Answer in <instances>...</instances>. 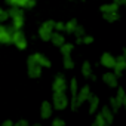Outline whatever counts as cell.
<instances>
[{"label": "cell", "mask_w": 126, "mask_h": 126, "mask_svg": "<svg viewBox=\"0 0 126 126\" xmlns=\"http://www.w3.org/2000/svg\"><path fill=\"white\" fill-rule=\"evenodd\" d=\"M91 88H89V85H85V86H82L79 91H77V94H76V98H74V102L73 104H70V107H71V110L73 111H76L79 107H82L86 101H88V98L91 96Z\"/></svg>", "instance_id": "1"}, {"label": "cell", "mask_w": 126, "mask_h": 126, "mask_svg": "<svg viewBox=\"0 0 126 126\" xmlns=\"http://www.w3.org/2000/svg\"><path fill=\"white\" fill-rule=\"evenodd\" d=\"M52 107L58 111H62V110H65L70 104V99L67 96L65 92H53L52 94Z\"/></svg>", "instance_id": "2"}, {"label": "cell", "mask_w": 126, "mask_h": 126, "mask_svg": "<svg viewBox=\"0 0 126 126\" xmlns=\"http://www.w3.org/2000/svg\"><path fill=\"white\" fill-rule=\"evenodd\" d=\"M53 31H55V21L53 19H47L39 27V37L43 42H49V39H50Z\"/></svg>", "instance_id": "3"}, {"label": "cell", "mask_w": 126, "mask_h": 126, "mask_svg": "<svg viewBox=\"0 0 126 126\" xmlns=\"http://www.w3.org/2000/svg\"><path fill=\"white\" fill-rule=\"evenodd\" d=\"M11 43L15 45V47H18L19 50H25L28 43H27V37L25 34L22 33V30H14L12 33V39H11Z\"/></svg>", "instance_id": "4"}, {"label": "cell", "mask_w": 126, "mask_h": 126, "mask_svg": "<svg viewBox=\"0 0 126 126\" xmlns=\"http://www.w3.org/2000/svg\"><path fill=\"white\" fill-rule=\"evenodd\" d=\"M42 67L37 64V62L34 61V58L30 55L28 58H27V74H28V77H31V79H39L40 76H42Z\"/></svg>", "instance_id": "5"}, {"label": "cell", "mask_w": 126, "mask_h": 126, "mask_svg": "<svg viewBox=\"0 0 126 126\" xmlns=\"http://www.w3.org/2000/svg\"><path fill=\"white\" fill-rule=\"evenodd\" d=\"M12 33L14 28L9 25H3V22H0V45H11V39H12Z\"/></svg>", "instance_id": "6"}, {"label": "cell", "mask_w": 126, "mask_h": 126, "mask_svg": "<svg viewBox=\"0 0 126 126\" xmlns=\"http://www.w3.org/2000/svg\"><path fill=\"white\" fill-rule=\"evenodd\" d=\"M52 91H53V92H65V91H67V79L64 77V74H58V76L53 79Z\"/></svg>", "instance_id": "7"}, {"label": "cell", "mask_w": 126, "mask_h": 126, "mask_svg": "<svg viewBox=\"0 0 126 126\" xmlns=\"http://www.w3.org/2000/svg\"><path fill=\"white\" fill-rule=\"evenodd\" d=\"M113 70H114V74H116L117 77H120V76L123 74V71L126 70V56H125V55H119V56H116Z\"/></svg>", "instance_id": "8"}, {"label": "cell", "mask_w": 126, "mask_h": 126, "mask_svg": "<svg viewBox=\"0 0 126 126\" xmlns=\"http://www.w3.org/2000/svg\"><path fill=\"white\" fill-rule=\"evenodd\" d=\"M9 6H18L22 9H33L36 6V0H5Z\"/></svg>", "instance_id": "9"}, {"label": "cell", "mask_w": 126, "mask_h": 126, "mask_svg": "<svg viewBox=\"0 0 126 126\" xmlns=\"http://www.w3.org/2000/svg\"><path fill=\"white\" fill-rule=\"evenodd\" d=\"M102 82L108 86V88H117L119 86V77L114 74V71H107L102 74Z\"/></svg>", "instance_id": "10"}, {"label": "cell", "mask_w": 126, "mask_h": 126, "mask_svg": "<svg viewBox=\"0 0 126 126\" xmlns=\"http://www.w3.org/2000/svg\"><path fill=\"white\" fill-rule=\"evenodd\" d=\"M31 56L34 58V61L37 62L42 68H50L52 62H50V59H49L46 55H43V53H40V52H36V53H33Z\"/></svg>", "instance_id": "11"}, {"label": "cell", "mask_w": 126, "mask_h": 126, "mask_svg": "<svg viewBox=\"0 0 126 126\" xmlns=\"http://www.w3.org/2000/svg\"><path fill=\"white\" fill-rule=\"evenodd\" d=\"M52 114H53V107H52V104H50L49 101H43L42 105H40V117H42L43 120H46V119H50Z\"/></svg>", "instance_id": "12"}, {"label": "cell", "mask_w": 126, "mask_h": 126, "mask_svg": "<svg viewBox=\"0 0 126 126\" xmlns=\"http://www.w3.org/2000/svg\"><path fill=\"white\" fill-rule=\"evenodd\" d=\"M114 59H116L114 55H111L110 52H104L101 55V64H102V67H105L108 70H113V67H114Z\"/></svg>", "instance_id": "13"}, {"label": "cell", "mask_w": 126, "mask_h": 126, "mask_svg": "<svg viewBox=\"0 0 126 126\" xmlns=\"http://www.w3.org/2000/svg\"><path fill=\"white\" fill-rule=\"evenodd\" d=\"M101 116L104 117V120H105V123H107V126L108 125H111L113 122H114V113L111 111V108L108 107V105H104L102 108H101Z\"/></svg>", "instance_id": "14"}, {"label": "cell", "mask_w": 126, "mask_h": 126, "mask_svg": "<svg viewBox=\"0 0 126 126\" xmlns=\"http://www.w3.org/2000/svg\"><path fill=\"white\" fill-rule=\"evenodd\" d=\"M49 42H52V45L53 46H61L62 43L65 42V37H64V34H62V31H53L52 33V36H50V39H49Z\"/></svg>", "instance_id": "15"}, {"label": "cell", "mask_w": 126, "mask_h": 126, "mask_svg": "<svg viewBox=\"0 0 126 126\" xmlns=\"http://www.w3.org/2000/svg\"><path fill=\"white\" fill-rule=\"evenodd\" d=\"M86 102H89V114H95L96 110H98V107H99V98L96 95L91 94V96L88 98Z\"/></svg>", "instance_id": "16"}, {"label": "cell", "mask_w": 126, "mask_h": 126, "mask_svg": "<svg viewBox=\"0 0 126 126\" xmlns=\"http://www.w3.org/2000/svg\"><path fill=\"white\" fill-rule=\"evenodd\" d=\"M82 76L86 77V79L95 80V76H94V73H92V65H91L89 61H85L83 64H82Z\"/></svg>", "instance_id": "17"}, {"label": "cell", "mask_w": 126, "mask_h": 126, "mask_svg": "<svg viewBox=\"0 0 126 126\" xmlns=\"http://www.w3.org/2000/svg\"><path fill=\"white\" fill-rule=\"evenodd\" d=\"M8 15H9V19L11 18H16V16H24V9L18 8V6H11L8 9Z\"/></svg>", "instance_id": "18"}, {"label": "cell", "mask_w": 126, "mask_h": 126, "mask_svg": "<svg viewBox=\"0 0 126 126\" xmlns=\"http://www.w3.org/2000/svg\"><path fill=\"white\" fill-rule=\"evenodd\" d=\"M102 16H104V19H105L107 22H116V21L120 19L119 11H114V12H104Z\"/></svg>", "instance_id": "19"}, {"label": "cell", "mask_w": 126, "mask_h": 126, "mask_svg": "<svg viewBox=\"0 0 126 126\" xmlns=\"http://www.w3.org/2000/svg\"><path fill=\"white\" fill-rule=\"evenodd\" d=\"M119 5L117 3H114V2H111V3H104V5H101V8H99V11L104 14V12H114V11H119Z\"/></svg>", "instance_id": "20"}, {"label": "cell", "mask_w": 126, "mask_h": 126, "mask_svg": "<svg viewBox=\"0 0 126 126\" xmlns=\"http://www.w3.org/2000/svg\"><path fill=\"white\" fill-rule=\"evenodd\" d=\"M11 21H12L11 27H12L14 30H22V27H24V24H25V21H24V16H16V18H11Z\"/></svg>", "instance_id": "21"}, {"label": "cell", "mask_w": 126, "mask_h": 126, "mask_svg": "<svg viewBox=\"0 0 126 126\" xmlns=\"http://www.w3.org/2000/svg\"><path fill=\"white\" fill-rule=\"evenodd\" d=\"M77 19H70L68 22H64V33H67V34H73V31H74V28L77 27Z\"/></svg>", "instance_id": "22"}, {"label": "cell", "mask_w": 126, "mask_h": 126, "mask_svg": "<svg viewBox=\"0 0 126 126\" xmlns=\"http://www.w3.org/2000/svg\"><path fill=\"white\" fill-rule=\"evenodd\" d=\"M70 91H71V101H70V104H73L74 102V98H76V94L79 91V83H77V79L76 77H73L71 82H70Z\"/></svg>", "instance_id": "23"}, {"label": "cell", "mask_w": 126, "mask_h": 126, "mask_svg": "<svg viewBox=\"0 0 126 126\" xmlns=\"http://www.w3.org/2000/svg\"><path fill=\"white\" fill-rule=\"evenodd\" d=\"M62 65L67 70H73L74 68V61L71 58V53L70 55H62Z\"/></svg>", "instance_id": "24"}, {"label": "cell", "mask_w": 126, "mask_h": 126, "mask_svg": "<svg viewBox=\"0 0 126 126\" xmlns=\"http://www.w3.org/2000/svg\"><path fill=\"white\" fill-rule=\"evenodd\" d=\"M116 99L125 107L126 105V92H125V89L123 88H119L117 86V94H116Z\"/></svg>", "instance_id": "25"}, {"label": "cell", "mask_w": 126, "mask_h": 126, "mask_svg": "<svg viewBox=\"0 0 126 126\" xmlns=\"http://www.w3.org/2000/svg\"><path fill=\"white\" fill-rule=\"evenodd\" d=\"M122 107H123V105H122V104L116 99V96H111V98H110V108H111V111H113L114 114H116V113H117Z\"/></svg>", "instance_id": "26"}, {"label": "cell", "mask_w": 126, "mask_h": 126, "mask_svg": "<svg viewBox=\"0 0 126 126\" xmlns=\"http://www.w3.org/2000/svg\"><path fill=\"white\" fill-rule=\"evenodd\" d=\"M94 126H107V123H105L104 117L101 116V113H98V114L95 116V120H94Z\"/></svg>", "instance_id": "27"}, {"label": "cell", "mask_w": 126, "mask_h": 126, "mask_svg": "<svg viewBox=\"0 0 126 126\" xmlns=\"http://www.w3.org/2000/svg\"><path fill=\"white\" fill-rule=\"evenodd\" d=\"M73 34H74L76 37H82V36L85 34V28H83L82 25H79V24H77V27L74 28V31H73Z\"/></svg>", "instance_id": "28"}, {"label": "cell", "mask_w": 126, "mask_h": 126, "mask_svg": "<svg viewBox=\"0 0 126 126\" xmlns=\"http://www.w3.org/2000/svg\"><path fill=\"white\" fill-rule=\"evenodd\" d=\"M67 125V122L64 120V119H59V117H55L53 120H52V126H65Z\"/></svg>", "instance_id": "29"}, {"label": "cell", "mask_w": 126, "mask_h": 126, "mask_svg": "<svg viewBox=\"0 0 126 126\" xmlns=\"http://www.w3.org/2000/svg\"><path fill=\"white\" fill-rule=\"evenodd\" d=\"M82 43L83 45H91V43H94V37L88 36V34H83L82 36Z\"/></svg>", "instance_id": "30"}, {"label": "cell", "mask_w": 126, "mask_h": 126, "mask_svg": "<svg viewBox=\"0 0 126 126\" xmlns=\"http://www.w3.org/2000/svg\"><path fill=\"white\" fill-rule=\"evenodd\" d=\"M8 19H9L8 11H6V9H2V11H0V22H6Z\"/></svg>", "instance_id": "31"}, {"label": "cell", "mask_w": 126, "mask_h": 126, "mask_svg": "<svg viewBox=\"0 0 126 126\" xmlns=\"http://www.w3.org/2000/svg\"><path fill=\"white\" fill-rule=\"evenodd\" d=\"M14 126H30V123H28V120L21 119V120H18V122H14Z\"/></svg>", "instance_id": "32"}, {"label": "cell", "mask_w": 126, "mask_h": 126, "mask_svg": "<svg viewBox=\"0 0 126 126\" xmlns=\"http://www.w3.org/2000/svg\"><path fill=\"white\" fill-rule=\"evenodd\" d=\"M55 30H56V31H62V33H64V22H62V21L55 22Z\"/></svg>", "instance_id": "33"}, {"label": "cell", "mask_w": 126, "mask_h": 126, "mask_svg": "<svg viewBox=\"0 0 126 126\" xmlns=\"http://www.w3.org/2000/svg\"><path fill=\"white\" fill-rule=\"evenodd\" d=\"M2 126H14V122H12V120H5V122L2 123Z\"/></svg>", "instance_id": "34"}, {"label": "cell", "mask_w": 126, "mask_h": 126, "mask_svg": "<svg viewBox=\"0 0 126 126\" xmlns=\"http://www.w3.org/2000/svg\"><path fill=\"white\" fill-rule=\"evenodd\" d=\"M114 3H117L119 6H123V5H126V0H113Z\"/></svg>", "instance_id": "35"}, {"label": "cell", "mask_w": 126, "mask_h": 126, "mask_svg": "<svg viewBox=\"0 0 126 126\" xmlns=\"http://www.w3.org/2000/svg\"><path fill=\"white\" fill-rule=\"evenodd\" d=\"M2 9H3V8H0V11H2Z\"/></svg>", "instance_id": "36"}]
</instances>
